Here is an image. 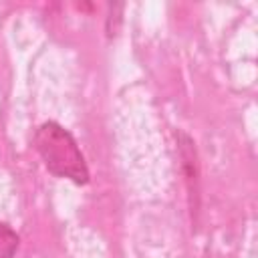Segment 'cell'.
Segmentation results:
<instances>
[{
    "instance_id": "obj_1",
    "label": "cell",
    "mask_w": 258,
    "mask_h": 258,
    "mask_svg": "<svg viewBox=\"0 0 258 258\" xmlns=\"http://www.w3.org/2000/svg\"><path fill=\"white\" fill-rule=\"evenodd\" d=\"M36 149L46 169L58 177H67L75 183L89 181V169L75 137L58 123L46 121L36 129Z\"/></svg>"
},
{
    "instance_id": "obj_2",
    "label": "cell",
    "mask_w": 258,
    "mask_h": 258,
    "mask_svg": "<svg viewBox=\"0 0 258 258\" xmlns=\"http://www.w3.org/2000/svg\"><path fill=\"white\" fill-rule=\"evenodd\" d=\"M16 248H18L16 232L10 226L0 224V258H12Z\"/></svg>"
}]
</instances>
